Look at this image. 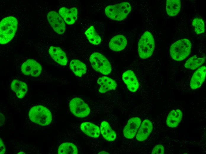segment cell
<instances>
[{
  "label": "cell",
  "mask_w": 206,
  "mask_h": 154,
  "mask_svg": "<svg viewBox=\"0 0 206 154\" xmlns=\"http://www.w3.org/2000/svg\"><path fill=\"white\" fill-rule=\"evenodd\" d=\"M17 20L14 17H5L0 23V43L4 44L9 42L13 38L16 31Z\"/></svg>",
  "instance_id": "1"
},
{
  "label": "cell",
  "mask_w": 206,
  "mask_h": 154,
  "mask_svg": "<svg viewBox=\"0 0 206 154\" xmlns=\"http://www.w3.org/2000/svg\"><path fill=\"white\" fill-rule=\"evenodd\" d=\"M191 48L190 41L186 38L178 40L173 44L170 47V54L174 60L182 61L190 54Z\"/></svg>",
  "instance_id": "2"
},
{
  "label": "cell",
  "mask_w": 206,
  "mask_h": 154,
  "mask_svg": "<svg viewBox=\"0 0 206 154\" xmlns=\"http://www.w3.org/2000/svg\"><path fill=\"white\" fill-rule=\"evenodd\" d=\"M28 114L31 121L41 126L48 125L52 120L51 112L48 108L42 105L33 107L30 109Z\"/></svg>",
  "instance_id": "3"
},
{
  "label": "cell",
  "mask_w": 206,
  "mask_h": 154,
  "mask_svg": "<svg viewBox=\"0 0 206 154\" xmlns=\"http://www.w3.org/2000/svg\"><path fill=\"white\" fill-rule=\"evenodd\" d=\"M131 10V7L128 2L109 5L106 7L105 12L110 18L116 21L125 19Z\"/></svg>",
  "instance_id": "4"
},
{
  "label": "cell",
  "mask_w": 206,
  "mask_h": 154,
  "mask_svg": "<svg viewBox=\"0 0 206 154\" xmlns=\"http://www.w3.org/2000/svg\"><path fill=\"white\" fill-rule=\"evenodd\" d=\"M155 46L154 38L149 32L146 31L142 35L138 44V51L140 57L145 59L152 54Z\"/></svg>",
  "instance_id": "5"
},
{
  "label": "cell",
  "mask_w": 206,
  "mask_h": 154,
  "mask_svg": "<svg viewBox=\"0 0 206 154\" xmlns=\"http://www.w3.org/2000/svg\"><path fill=\"white\" fill-rule=\"evenodd\" d=\"M90 62L94 69L101 73L107 75L111 71V64L108 60L99 53L92 54L89 58Z\"/></svg>",
  "instance_id": "6"
},
{
  "label": "cell",
  "mask_w": 206,
  "mask_h": 154,
  "mask_svg": "<svg viewBox=\"0 0 206 154\" xmlns=\"http://www.w3.org/2000/svg\"><path fill=\"white\" fill-rule=\"evenodd\" d=\"M69 105L72 113L77 117H85L90 113V109L88 105L79 98L73 99L70 102Z\"/></svg>",
  "instance_id": "7"
},
{
  "label": "cell",
  "mask_w": 206,
  "mask_h": 154,
  "mask_svg": "<svg viewBox=\"0 0 206 154\" xmlns=\"http://www.w3.org/2000/svg\"><path fill=\"white\" fill-rule=\"evenodd\" d=\"M41 65L34 60L29 59L22 64L21 70L25 75L37 77L42 72Z\"/></svg>",
  "instance_id": "8"
},
{
  "label": "cell",
  "mask_w": 206,
  "mask_h": 154,
  "mask_svg": "<svg viewBox=\"0 0 206 154\" xmlns=\"http://www.w3.org/2000/svg\"><path fill=\"white\" fill-rule=\"evenodd\" d=\"M49 24L54 30L59 34H63L65 32L66 27L62 18L56 12L51 11L47 15Z\"/></svg>",
  "instance_id": "9"
},
{
  "label": "cell",
  "mask_w": 206,
  "mask_h": 154,
  "mask_svg": "<svg viewBox=\"0 0 206 154\" xmlns=\"http://www.w3.org/2000/svg\"><path fill=\"white\" fill-rule=\"evenodd\" d=\"M141 122V119L138 117H133L129 119L123 129L124 137L127 139L133 138L135 136Z\"/></svg>",
  "instance_id": "10"
},
{
  "label": "cell",
  "mask_w": 206,
  "mask_h": 154,
  "mask_svg": "<svg viewBox=\"0 0 206 154\" xmlns=\"http://www.w3.org/2000/svg\"><path fill=\"white\" fill-rule=\"evenodd\" d=\"M122 78L129 91L135 92L137 90L139 84L136 76L132 71L128 70L125 72L123 74Z\"/></svg>",
  "instance_id": "11"
},
{
  "label": "cell",
  "mask_w": 206,
  "mask_h": 154,
  "mask_svg": "<svg viewBox=\"0 0 206 154\" xmlns=\"http://www.w3.org/2000/svg\"><path fill=\"white\" fill-rule=\"evenodd\" d=\"M206 68L202 66L196 70L193 75L190 81L191 89H195L199 88L204 81L206 76Z\"/></svg>",
  "instance_id": "12"
},
{
  "label": "cell",
  "mask_w": 206,
  "mask_h": 154,
  "mask_svg": "<svg viewBox=\"0 0 206 154\" xmlns=\"http://www.w3.org/2000/svg\"><path fill=\"white\" fill-rule=\"evenodd\" d=\"M59 13L65 23L68 25L74 24L77 19L78 11L75 7L68 9L63 7L59 9Z\"/></svg>",
  "instance_id": "13"
},
{
  "label": "cell",
  "mask_w": 206,
  "mask_h": 154,
  "mask_svg": "<svg viewBox=\"0 0 206 154\" xmlns=\"http://www.w3.org/2000/svg\"><path fill=\"white\" fill-rule=\"evenodd\" d=\"M49 52L51 57L57 63L62 65H67V60L66 54L60 48L51 46Z\"/></svg>",
  "instance_id": "14"
},
{
  "label": "cell",
  "mask_w": 206,
  "mask_h": 154,
  "mask_svg": "<svg viewBox=\"0 0 206 154\" xmlns=\"http://www.w3.org/2000/svg\"><path fill=\"white\" fill-rule=\"evenodd\" d=\"M152 124L149 120H144L142 122L136 134L137 140L142 141L146 139L152 131Z\"/></svg>",
  "instance_id": "15"
},
{
  "label": "cell",
  "mask_w": 206,
  "mask_h": 154,
  "mask_svg": "<svg viewBox=\"0 0 206 154\" xmlns=\"http://www.w3.org/2000/svg\"><path fill=\"white\" fill-rule=\"evenodd\" d=\"M127 44V41L123 35H119L113 37L109 43L110 48L112 50L116 52L123 50Z\"/></svg>",
  "instance_id": "16"
},
{
  "label": "cell",
  "mask_w": 206,
  "mask_h": 154,
  "mask_svg": "<svg viewBox=\"0 0 206 154\" xmlns=\"http://www.w3.org/2000/svg\"><path fill=\"white\" fill-rule=\"evenodd\" d=\"M97 82L100 86L99 91L102 93L110 90L115 89L117 86V84L114 80L106 76L99 78Z\"/></svg>",
  "instance_id": "17"
},
{
  "label": "cell",
  "mask_w": 206,
  "mask_h": 154,
  "mask_svg": "<svg viewBox=\"0 0 206 154\" xmlns=\"http://www.w3.org/2000/svg\"><path fill=\"white\" fill-rule=\"evenodd\" d=\"M81 128L83 133L90 137L96 138L100 135V131L99 127L91 123H83L81 124Z\"/></svg>",
  "instance_id": "18"
},
{
  "label": "cell",
  "mask_w": 206,
  "mask_h": 154,
  "mask_svg": "<svg viewBox=\"0 0 206 154\" xmlns=\"http://www.w3.org/2000/svg\"><path fill=\"white\" fill-rule=\"evenodd\" d=\"M182 113L179 109L173 110L169 113L166 120L167 125L170 127H177L182 119Z\"/></svg>",
  "instance_id": "19"
},
{
  "label": "cell",
  "mask_w": 206,
  "mask_h": 154,
  "mask_svg": "<svg viewBox=\"0 0 206 154\" xmlns=\"http://www.w3.org/2000/svg\"><path fill=\"white\" fill-rule=\"evenodd\" d=\"M12 89L16 94L19 98H23L28 91L27 84L24 82L17 80H14L11 85Z\"/></svg>",
  "instance_id": "20"
},
{
  "label": "cell",
  "mask_w": 206,
  "mask_h": 154,
  "mask_svg": "<svg viewBox=\"0 0 206 154\" xmlns=\"http://www.w3.org/2000/svg\"><path fill=\"white\" fill-rule=\"evenodd\" d=\"M100 131L103 137L107 140L112 141L115 139L116 134L107 122L103 121L101 123Z\"/></svg>",
  "instance_id": "21"
},
{
  "label": "cell",
  "mask_w": 206,
  "mask_h": 154,
  "mask_svg": "<svg viewBox=\"0 0 206 154\" xmlns=\"http://www.w3.org/2000/svg\"><path fill=\"white\" fill-rule=\"evenodd\" d=\"M70 67L75 74L79 77L81 76L86 73L87 68L85 64L78 60L71 61Z\"/></svg>",
  "instance_id": "22"
},
{
  "label": "cell",
  "mask_w": 206,
  "mask_h": 154,
  "mask_svg": "<svg viewBox=\"0 0 206 154\" xmlns=\"http://www.w3.org/2000/svg\"><path fill=\"white\" fill-rule=\"evenodd\" d=\"M181 8L180 0H167L166 2V10L168 15L173 16L179 12Z\"/></svg>",
  "instance_id": "23"
},
{
  "label": "cell",
  "mask_w": 206,
  "mask_h": 154,
  "mask_svg": "<svg viewBox=\"0 0 206 154\" xmlns=\"http://www.w3.org/2000/svg\"><path fill=\"white\" fill-rule=\"evenodd\" d=\"M78 149L74 144L70 142L64 143L61 144L58 149L59 154H77Z\"/></svg>",
  "instance_id": "24"
},
{
  "label": "cell",
  "mask_w": 206,
  "mask_h": 154,
  "mask_svg": "<svg viewBox=\"0 0 206 154\" xmlns=\"http://www.w3.org/2000/svg\"><path fill=\"white\" fill-rule=\"evenodd\" d=\"M89 41L93 44H99L101 41L100 37L97 33L93 26H90L85 33Z\"/></svg>",
  "instance_id": "25"
},
{
  "label": "cell",
  "mask_w": 206,
  "mask_h": 154,
  "mask_svg": "<svg viewBox=\"0 0 206 154\" xmlns=\"http://www.w3.org/2000/svg\"><path fill=\"white\" fill-rule=\"evenodd\" d=\"M205 59L194 55L188 60L186 62L185 68L191 70H195L199 67L204 62Z\"/></svg>",
  "instance_id": "26"
},
{
  "label": "cell",
  "mask_w": 206,
  "mask_h": 154,
  "mask_svg": "<svg viewBox=\"0 0 206 154\" xmlns=\"http://www.w3.org/2000/svg\"><path fill=\"white\" fill-rule=\"evenodd\" d=\"M192 25L197 34H201L204 32V23L202 19L198 18H194L192 22Z\"/></svg>",
  "instance_id": "27"
},
{
  "label": "cell",
  "mask_w": 206,
  "mask_h": 154,
  "mask_svg": "<svg viewBox=\"0 0 206 154\" xmlns=\"http://www.w3.org/2000/svg\"><path fill=\"white\" fill-rule=\"evenodd\" d=\"M164 149L163 146L162 145H158L156 146L153 149L152 154H163Z\"/></svg>",
  "instance_id": "28"
},
{
  "label": "cell",
  "mask_w": 206,
  "mask_h": 154,
  "mask_svg": "<svg viewBox=\"0 0 206 154\" xmlns=\"http://www.w3.org/2000/svg\"><path fill=\"white\" fill-rule=\"evenodd\" d=\"M5 152V147L3 142L1 139L0 141V153L3 154Z\"/></svg>",
  "instance_id": "29"
},
{
  "label": "cell",
  "mask_w": 206,
  "mask_h": 154,
  "mask_svg": "<svg viewBox=\"0 0 206 154\" xmlns=\"http://www.w3.org/2000/svg\"><path fill=\"white\" fill-rule=\"evenodd\" d=\"M4 115L0 113V126L2 125L4 122Z\"/></svg>",
  "instance_id": "30"
},
{
  "label": "cell",
  "mask_w": 206,
  "mask_h": 154,
  "mask_svg": "<svg viewBox=\"0 0 206 154\" xmlns=\"http://www.w3.org/2000/svg\"><path fill=\"white\" fill-rule=\"evenodd\" d=\"M98 154H109L108 153L105 151H102L99 152Z\"/></svg>",
  "instance_id": "31"
},
{
  "label": "cell",
  "mask_w": 206,
  "mask_h": 154,
  "mask_svg": "<svg viewBox=\"0 0 206 154\" xmlns=\"http://www.w3.org/2000/svg\"><path fill=\"white\" fill-rule=\"evenodd\" d=\"M18 154H25V153L22 152H20Z\"/></svg>",
  "instance_id": "32"
}]
</instances>
